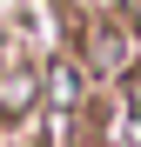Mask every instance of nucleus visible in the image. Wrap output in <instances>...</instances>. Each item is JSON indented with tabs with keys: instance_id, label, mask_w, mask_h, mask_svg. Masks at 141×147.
Masks as SVG:
<instances>
[{
	"instance_id": "1",
	"label": "nucleus",
	"mask_w": 141,
	"mask_h": 147,
	"mask_svg": "<svg viewBox=\"0 0 141 147\" xmlns=\"http://www.w3.org/2000/svg\"><path fill=\"white\" fill-rule=\"evenodd\" d=\"M74 87H81V74L74 67H54V107H74Z\"/></svg>"
}]
</instances>
